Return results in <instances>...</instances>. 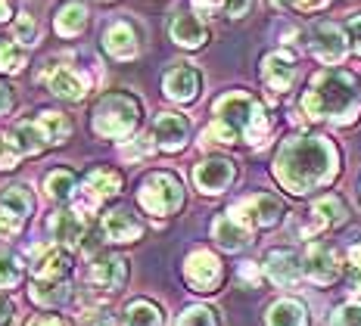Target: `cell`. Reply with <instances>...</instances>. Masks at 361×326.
Here are the masks:
<instances>
[{"label":"cell","mask_w":361,"mask_h":326,"mask_svg":"<svg viewBox=\"0 0 361 326\" xmlns=\"http://www.w3.org/2000/svg\"><path fill=\"white\" fill-rule=\"evenodd\" d=\"M336 146L324 137H293L274 158V177L283 189L302 196L336 177Z\"/></svg>","instance_id":"6da1fadb"},{"label":"cell","mask_w":361,"mask_h":326,"mask_svg":"<svg viewBox=\"0 0 361 326\" xmlns=\"http://www.w3.org/2000/svg\"><path fill=\"white\" fill-rule=\"evenodd\" d=\"M268 115L250 94H224L215 100V121L202 131V143H265Z\"/></svg>","instance_id":"7a4b0ae2"},{"label":"cell","mask_w":361,"mask_h":326,"mask_svg":"<svg viewBox=\"0 0 361 326\" xmlns=\"http://www.w3.org/2000/svg\"><path fill=\"white\" fill-rule=\"evenodd\" d=\"M302 109L308 118H330V121H352L361 112L358 81L355 75L343 69H327L312 81L302 96Z\"/></svg>","instance_id":"3957f363"},{"label":"cell","mask_w":361,"mask_h":326,"mask_svg":"<svg viewBox=\"0 0 361 326\" xmlns=\"http://www.w3.org/2000/svg\"><path fill=\"white\" fill-rule=\"evenodd\" d=\"M140 106L128 94H109L94 109V131L106 140H125L137 127Z\"/></svg>","instance_id":"277c9868"},{"label":"cell","mask_w":361,"mask_h":326,"mask_svg":"<svg viewBox=\"0 0 361 326\" xmlns=\"http://www.w3.org/2000/svg\"><path fill=\"white\" fill-rule=\"evenodd\" d=\"M137 202L144 206L149 215H175L184 202V187L175 174L169 171H156L140 184Z\"/></svg>","instance_id":"5b68a950"},{"label":"cell","mask_w":361,"mask_h":326,"mask_svg":"<svg viewBox=\"0 0 361 326\" xmlns=\"http://www.w3.org/2000/svg\"><path fill=\"white\" fill-rule=\"evenodd\" d=\"M231 211H234L240 221H246L250 227H271V224H277L283 218V206L268 193L246 196V199H240Z\"/></svg>","instance_id":"8992f818"},{"label":"cell","mask_w":361,"mask_h":326,"mask_svg":"<svg viewBox=\"0 0 361 326\" xmlns=\"http://www.w3.org/2000/svg\"><path fill=\"white\" fill-rule=\"evenodd\" d=\"M50 143H54V134H50V127L44 125V118L19 121V125L10 131V137H6V146H13L19 156H37V153H44Z\"/></svg>","instance_id":"52a82bcc"},{"label":"cell","mask_w":361,"mask_h":326,"mask_svg":"<svg viewBox=\"0 0 361 326\" xmlns=\"http://www.w3.org/2000/svg\"><path fill=\"white\" fill-rule=\"evenodd\" d=\"M302 270L312 283L327 286L340 277V258H336V252L330 246H324V242H314V246H308V252L302 258Z\"/></svg>","instance_id":"ba28073f"},{"label":"cell","mask_w":361,"mask_h":326,"mask_svg":"<svg viewBox=\"0 0 361 326\" xmlns=\"http://www.w3.org/2000/svg\"><path fill=\"white\" fill-rule=\"evenodd\" d=\"M184 277H187V283H190L197 292H212L218 286V280H221V264H218V258L212 252L197 249V252L187 258Z\"/></svg>","instance_id":"9c48e42d"},{"label":"cell","mask_w":361,"mask_h":326,"mask_svg":"<svg viewBox=\"0 0 361 326\" xmlns=\"http://www.w3.org/2000/svg\"><path fill=\"white\" fill-rule=\"evenodd\" d=\"M345 37L334 22H318L312 28V53L321 59L324 65H336L345 59Z\"/></svg>","instance_id":"30bf717a"},{"label":"cell","mask_w":361,"mask_h":326,"mask_svg":"<svg viewBox=\"0 0 361 326\" xmlns=\"http://www.w3.org/2000/svg\"><path fill=\"white\" fill-rule=\"evenodd\" d=\"M44 84L50 87V94L66 103H78L87 96V81L75 69H69V65H50L44 72Z\"/></svg>","instance_id":"8fae6325"},{"label":"cell","mask_w":361,"mask_h":326,"mask_svg":"<svg viewBox=\"0 0 361 326\" xmlns=\"http://www.w3.org/2000/svg\"><path fill=\"white\" fill-rule=\"evenodd\" d=\"M212 237H215V242L224 249V252H240V249L250 246V239H252V227L246 224V221H240L234 211H224V215H218V218H215V224H212Z\"/></svg>","instance_id":"7c38bea8"},{"label":"cell","mask_w":361,"mask_h":326,"mask_svg":"<svg viewBox=\"0 0 361 326\" xmlns=\"http://www.w3.org/2000/svg\"><path fill=\"white\" fill-rule=\"evenodd\" d=\"M234 162H228V158H206V162H200L197 168H193V184H197L202 193H221V189L231 187V180H234Z\"/></svg>","instance_id":"4fadbf2b"},{"label":"cell","mask_w":361,"mask_h":326,"mask_svg":"<svg viewBox=\"0 0 361 326\" xmlns=\"http://www.w3.org/2000/svg\"><path fill=\"white\" fill-rule=\"evenodd\" d=\"M262 78H265L268 90L283 94V90H290L293 81H296V59H293L290 53H283V50L268 53L265 65H262Z\"/></svg>","instance_id":"5bb4252c"},{"label":"cell","mask_w":361,"mask_h":326,"mask_svg":"<svg viewBox=\"0 0 361 326\" xmlns=\"http://www.w3.org/2000/svg\"><path fill=\"white\" fill-rule=\"evenodd\" d=\"M265 274L274 280L277 286H296L299 280H302V258H299L296 252H290V249H277V252L268 255L265 261Z\"/></svg>","instance_id":"9a60e30c"},{"label":"cell","mask_w":361,"mask_h":326,"mask_svg":"<svg viewBox=\"0 0 361 326\" xmlns=\"http://www.w3.org/2000/svg\"><path fill=\"white\" fill-rule=\"evenodd\" d=\"M187 134H190V125H187L184 115H175V112H162L153 121V140L159 143L169 153H178L187 143Z\"/></svg>","instance_id":"2e32d148"},{"label":"cell","mask_w":361,"mask_h":326,"mask_svg":"<svg viewBox=\"0 0 361 326\" xmlns=\"http://www.w3.org/2000/svg\"><path fill=\"white\" fill-rule=\"evenodd\" d=\"M118 189H122V177H118L116 171L97 168V171L87 174V180H85V187H81V193H85V206L94 208V206H100L103 199H112Z\"/></svg>","instance_id":"e0dca14e"},{"label":"cell","mask_w":361,"mask_h":326,"mask_svg":"<svg viewBox=\"0 0 361 326\" xmlns=\"http://www.w3.org/2000/svg\"><path fill=\"white\" fill-rule=\"evenodd\" d=\"M162 87H165L169 100L190 103V100H197V94H200V72L190 69V65H178V69H171L165 75Z\"/></svg>","instance_id":"ac0fdd59"},{"label":"cell","mask_w":361,"mask_h":326,"mask_svg":"<svg viewBox=\"0 0 361 326\" xmlns=\"http://www.w3.org/2000/svg\"><path fill=\"white\" fill-rule=\"evenodd\" d=\"M50 233L63 249H75L81 246V239H87V224L78 211H59L50 221Z\"/></svg>","instance_id":"d6986e66"},{"label":"cell","mask_w":361,"mask_h":326,"mask_svg":"<svg viewBox=\"0 0 361 326\" xmlns=\"http://www.w3.org/2000/svg\"><path fill=\"white\" fill-rule=\"evenodd\" d=\"M169 32H171V41L180 44V47H187V50L202 47V44H206V37H209L206 25L200 22L197 13H178V16L171 19Z\"/></svg>","instance_id":"ffe728a7"},{"label":"cell","mask_w":361,"mask_h":326,"mask_svg":"<svg viewBox=\"0 0 361 326\" xmlns=\"http://www.w3.org/2000/svg\"><path fill=\"white\" fill-rule=\"evenodd\" d=\"M103 47H106V53L116 59H134L140 50V44H137V35H134V28L128 25V22H112L106 28V35H103Z\"/></svg>","instance_id":"44dd1931"},{"label":"cell","mask_w":361,"mask_h":326,"mask_svg":"<svg viewBox=\"0 0 361 326\" xmlns=\"http://www.w3.org/2000/svg\"><path fill=\"white\" fill-rule=\"evenodd\" d=\"M140 233H144L140 221L125 208H116L103 218V237L109 242H134V239H140Z\"/></svg>","instance_id":"7402d4cb"},{"label":"cell","mask_w":361,"mask_h":326,"mask_svg":"<svg viewBox=\"0 0 361 326\" xmlns=\"http://www.w3.org/2000/svg\"><path fill=\"white\" fill-rule=\"evenodd\" d=\"M90 280H94L100 289H122V283L128 280V261L118 255L97 258L90 264Z\"/></svg>","instance_id":"603a6c76"},{"label":"cell","mask_w":361,"mask_h":326,"mask_svg":"<svg viewBox=\"0 0 361 326\" xmlns=\"http://www.w3.org/2000/svg\"><path fill=\"white\" fill-rule=\"evenodd\" d=\"M312 215H314V221L308 227H302L305 237H314V233L324 230V227L343 224L345 221V202L340 199V196H324V199H318L312 206Z\"/></svg>","instance_id":"cb8c5ba5"},{"label":"cell","mask_w":361,"mask_h":326,"mask_svg":"<svg viewBox=\"0 0 361 326\" xmlns=\"http://www.w3.org/2000/svg\"><path fill=\"white\" fill-rule=\"evenodd\" d=\"M32 274H35V280H54V283H59V280L69 274V252H66V249H54V246L44 249V252L35 258Z\"/></svg>","instance_id":"d4e9b609"},{"label":"cell","mask_w":361,"mask_h":326,"mask_svg":"<svg viewBox=\"0 0 361 326\" xmlns=\"http://www.w3.org/2000/svg\"><path fill=\"white\" fill-rule=\"evenodd\" d=\"M87 25V6L85 4H66L54 22L59 37H78Z\"/></svg>","instance_id":"484cf974"},{"label":"cell","mask_w":361,"mask_h":326,"mask_svg":"<svg viewBox=\"0 0 361 326\" xmlns=\"http://www.w3.org/2000/svg\"><path fill=\"white\" fill-rule=\"evenodd\" d=\"M308 317H305V308L293 299H281L274 301L268 311V326H305Z\"/></svg>","instance_id":"4316f807"},{"label":"cell","mask_w":361,"mask_h":326,"mask_svg":"<svg viewBox=\"0 0 361 326\" xmlns=\"http://www.w3.org/2000/svg\"><path fill=\"white\" fill-rule=\"evenodd\" d=\"M0 206L10 208L13 215H19V218H28L35 208V199H32V193H28V187L16 184V187H6L4 193H0Z\"/></svg>","instance_id":"83f0119b"},{"label":"cell","mask_w":361,"mask_h":326,"mask_svg":"<svg viewBox=\"0 0 361 326\" xmlns=\"http://www.w3.org/2000/svg\"><path fill=\"white\" fill-rule=\"evenodd\" d=\"M44 187H47V196H50V199L66 202V199H69V196L75 193V189H78V180H75V174H72V171L59 168V171H54V174H47Z\"/></svg>","instance_id":"f1b7e54d"},{"label":"cell","mask_w":361,"mask_h":326,"mask_svg":"<svg viewBox=\"0 0 361 326\" xmlns=\"http://www.w3.org/2000/svg\"><path fill=\"white\" fill-rule=\"evenodd\" d=\"M25 65V47L19 41H4L0 37V72L16 75Z\"/></svg>","instance_id":"f546056e"},{"label":"cell","mask_w":361,"mask_h":326,"mask_svg":"<svg viewBox=\"0 0 361 326\" xmlns=\"http://www.w3.org/2000/svg\"><path fill=\"white\" fill-rule=\"evenodd\" d=\"M32 295H35L37 305H47V308L50 305H63L66 301V286H63V280H59V283H54V280H37Z\"/></svg>","instance_id":"4dcf8cb0"},{"label":"cell","mask_w":361,"mask_h":326,"mask_svg":"<svg viewBox=\"0 0 361 326\" xmlns=\"http://www.w3.org/2000/svg\"><path fill=\"white\" fill-rule=\"evenodd\" d=\"M128 326H162V314L149 301H134L128 308Z\"/></svg>","instance_id":"1f68e13d"},{"label":"cell","mask_w":361,"mask_h":326,"mask_svg":"<svg viewBox=\"0 0 361 326\" xmlns=\"http://www.w3.org/2000/svg\"><path fill=\"white\" fill-rule=\"evenodd\" d=\"M22 280V264L16 255H0V286L4 289H10V286H16Z\"/></svg>","instance_id":"d6a6232c"},{"label":"cell","mask_w":361,"mask_h":326,"mask_svg":"<svg viewBox=\"0 0 361 326\" xmlns=\"http://www.w3.org/2000/svg\"><path fill=\"white\" fill-rule=\"evenodd\" d=\"M13 35H16V41L22 47H32V44H37V22L28 13H22L16 19V25H13Z\"/></svg>","instance_id":"836d02e7"},{"label":"cell","mask_w":361,"mask_h":326,"mask_svg":"<svg viewBox=\"0 0 361 326\" xmlns=\"http://www.w3.org/2000/svg\"><path fill=\"white\" fill-rule=\"evenodd\" d=\"M330 326H361V301H345V305H340Z\"/></svg>","instance_id":"e575fe53"},{"label":"cell","mask_w":361,"mask_h":326,"mask_svg":"<svg viewBox=\"0 0 361 326\" xmlns=\"http://www.w3.org/2000/svg\"><path fill=\"white\" fill-rule=\"evenodd\" d=\"M178 326H218V320H215V314L209 308H187L184 314H180V320H178Z\"/></svg>","instance_id":"d590c367"},{"label":"cell","mask_w":361,"mask_h":326,"mask_svg":"<svg viewBox=\"0 0 361 326\" xmlns=\"http://www.w3.org/2000/svg\"><path fill=\"white\" fill-rule=\"evenodd\" d=\"M22 224H25V218L13 215L10 208H4V206H0V237H4V239L16 237V233L22 230Z\"/></svg>","instance_id":"8d00e7d4"},{"label":"cell","mask_w":361,"mask_h":326,"mask_svg":"<svg viewBox=\"0 0 361 326\" xmlns=\"http://www.w3.org/2000/svg\"><path fill=\"white\" fill-rule=\"evenodd\" d=\"M41 118L50 127V134H54V143H63L66 134H69V121L59 115V112H41Z\"/></svg>","instance_id":"74e56055"},{"label":"cell","mask_w":361,"mask_h":326,"mask_svg":"<svg viewBox=\"0 0 361 326\" xmlns=\"http://www.w3.org/2000/svg\"><path fill=\"white\" fill-rule=\"evenodd\" d=\"M250 6H252V0H221L218 13H221V16H231V19H240L250 13Z\"/></svg>","instance_id":"f35d334b"},{"label":"cell","mask_w":361,"mask_h":326,"mask_svg":"<svg viewBox=\"0 0 361 326\" xmlns=\"http://www.w3.org/2000/svg\"><path fill=\"white\" fill-rule=\"evenodd\" d=\"M349 274H352V283L361 289V242L349 249Z\"/></svg>","instance_id":"ab89813d"},{"label":"cell","mask_w":361,"mask_h":326,"mask_svg":"<svg viewBox=\"0 0 361 326\" xmlns=\"http://www.w3.org/2000/svg\"><path fill=\"white\" fill-rule=\"evenodd\" d=\"M274 4H281V6H299V10H321V6H327V0H274Z\"/></svg>","instance_id":"60d3db41"},{"label":"cell","mask_w":361,"mask_h":326,"mask_svg":"<svg viewBox=\"0 0 361 326\" xmlns=\"http://www.w3.org/2000/svg\"><path fill=\"white\" fill-rule=\"evenodd\" d=\"M16 158L19 153L13 146H6L4 143V149H0V171H10V168H16Z\"/></svg>","instance_id":"b9f144b4"},{"label":"cell","mask_w":361,"mask_h":326,"mask_svg":"<svg viewBox=\"0 0 361 326\" xmlns=\"http://www.w3.org/2000/svg\"><path fill=\"white\" fill-rule=\"evenodd\" d=\"M345 28H349V41H352V47L361 53V16H352Z\"/></svg>","instance_id":"7bdbcfd3"},{"label":"cell","mask_w":361,"mask_h":326,"mask_svg":"<svg viewBox=\"0 0 361 326\" xmlns=\"http://www.w3.org/2000/svg\"><path fill=\"white\" fill-rule=\"evenodd\" d=\"M240 277H243L246 283H252V286H259V283H262V274H259V268H255L252 261H246L243 268H240Z\"/></svg>","instance_id":"ee69618b"},{"label":"cell","mask_w":361,"mask_h":326,"mask_svg":"<svg viewBox=\"0 0 361 326\" xmlns=\"http://www.w3.org/2000/svg\"><path fill=\"white\" fill-rule=\"evenodd\" d=\"M144 153H147V146H144V143H137V140L128 143V146H122V156L125 158H140Z\"/></svg>","instance_id":"f6af8a7d"},{"label":"cell","mask_w":361,"mask_h":326,"mask_svg":"<svg viewBox=\"0 0 361 326\" xmlns=\"http://www.w3.org/2000/svg\"><path fill=\"white\" fill-rule=\"evenodd\" d=\"M13 109V96H10V87L0 84V115H6V112Z\"/></svg>","instance_id":"bcb514c9"},{"label":"cell","mask_w":361,"mask_h":326,"mask_svg":"<svg viewBox=\"0 0 361 326\" xmlns=\"http://www.w3.org/2000/svg\"><path fill=\"white\" fill-rule=\"evenodd\" d=\"M0 323H13V305L0 295Z\"/></svg>","instance_id":"7dc6e473"},{"label":"cell","mask_w":361,"mask_h":326,"mask_svg":"<svg viewBox=\"0 0 361 326\" xmlns=\"http://www.w3.org/2000/svg\"><path fill=\"white\" fill-rule=\"evenodd\" d=\"M28 326H66L59 317H37V320H32Z\"/></svg>","instance_id":"c3c4849f"},{"label":"cell","mask_w":361,"mask_h":326,"mask_svg":"<svg viewBox=\"0 0 361 326\" xmlns=\"http://www.w3.org/2000/svg\"><path fill=\"white\" fill-rule=\"evenodd\" d=\"M10 19V0H0V22Z\"/></svg>","instance_id":"681fc988"}]
</instances>
